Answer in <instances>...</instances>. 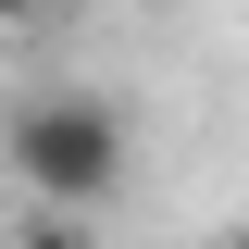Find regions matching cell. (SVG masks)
<instances>
[{
	"mask_svg": "<svg viewBox=\"0 0 249 249\" xmlns=\"http://www.w3.org/2000/svg\"><path fill=\"white\" fill-rule=\"evenodd\" d=\"M0 162L25 175V199L37 212H112L124 199V162H137V137H124V112L112 100H88V88H25L13 112H0Z\"/></svg>",
	"mask_w": 249,
	"mask_h": 249,
	"instance_id": "cell-1",
	"label": "cell"
},
{
	"mask_svg": "<svg viewBox=\"0 0 249 249\" xmlns=\"http://www.w3.org/2000/svg\"><path fill=\"white\" fill-rule=\"evenodd\" d=\"M13 249H100V224H88V212H25Z\"/></svg>",
	"mask_w": 249,
	"mask_h": 249,
	"instance_id": "cell-2",
	"label": "cell"
},
{
	"mask_svg": "<svg viewBox=\"0 0 249 249\" xmlns=\"http://www.w3.org/2000/svg\"><path fill=\"white\" fill-rule=\"evenodd\" d=\"M37 13H62V0H0V25H37Z\"/></svg>",
	"mask_w": 249,
	"mask_h": 249,
	"instance_id": "cell-3",
	"label": "cell"
},
{
	"mask_svg": "<svg viewBox=\"0 0 249 249\" xmlns=\"http://www.w3.org/2000/svg\"><path fill=\"white\" fill-rule=\"evenodd\" d=\"M224 249H249V237H224Z\"/></svg>",
	"mask_w": 249,
	"mask_h": 249,
	"instance_id": "cell-4",
	"label": "cell"
}]
</instances>
